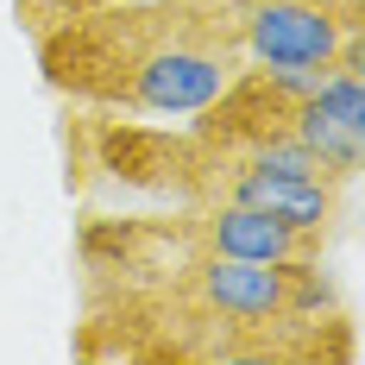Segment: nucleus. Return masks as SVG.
I'll return each mask as SVG.
<instances>
[{
  "label": "nucleus",
  "mask_w": 365,
  "mask_h": 365,
  "mask_svg": "<svg viewBox=\"0 0 365 365\" xmlns=\"http://www.w3.org/2000/svg\"><path fill=\"white\" fill-rule=\"evenodd\" d=\"M189 233L202 252H227V258H264V264H302V258L322 252V233L290 227L277 215H258L246 202H202V215H189Z\"/></svg>",
  "instance_id": "obj_4"
},
{
  "label": "nucleus",
  "mask_w": 365,
  "mask_h": 365,
  "mask_svg": "<svg viewBox=\"0 0 365 365\" xmlns=\"http://www.w3.org/2000/svg\"><path fill=\"white\" fill-rule=\"evenodd\" d=\"M296 139L328 164L334 182H346L365 158V88H359V57H340L334 76H322L296 101Z\"/></svg>",
  "instance_id": "obj_3"
},
{
  "label": "nucleus",
  "mask_w": 365,
  "mask_h": 365,
  "mask_svg": "<svg viewBox=\"0 0 365 365\" xmlns=\"http://www.w3.org/2000/svg\"><path fill=\"white\" fill-rule=\"evenodd\" d=\"M246 63L277 70H334L340 57H359V26H346L328 0H246L233 6Z\"/></svg>",
  "instance_id": "obj_2"
},
{
  "label": "nucleus",
  "mask_w": 365,
  "mask_h": 365,
  "mask_svg": "<svg viewBox=\"0 0 365 365\" xmlns=\"http://www.w3.org/2000/svg\"><path fill=\"white\" fill-rule=\"evenodd\" d=\"M215 195L246 202V208H258V215H277V220H290V227H309V233H328V220H334V182H315V177L220 164ZM215 195H208V202H215Z\"/></svg>",
  "instance_id": "obj_5"
},
{
  "label": "nucleus",
  "mask_w": 365,
  "mask_h": 365,
  "mask_svg": "<svg viewBox=\"0 0 365 365\" xmlns=\"http://www.w3.org/2000/svg\"><path fill=\"white\" fill-rule=\"evenodd\" d=\"M240 19L227 0H151L76 19L44 44L57 88L139 113H202L240 76Z\"/></svg>",
  "instance_id": "obj_1"
}]
</instances>
